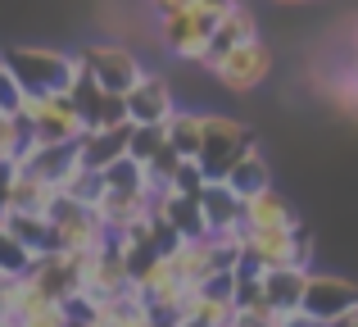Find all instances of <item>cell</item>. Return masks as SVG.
<instances>
[{
    "label": "cell",
    "mask_w": 358,
    "mask_h": 327,
    "mask_svg": "<svg viewBox=\"0 0 358 327\" xmlns=\"http://www.w3.org/2000/svg\"><path fill=\"white\" fill-rule=\"evenodd\" d=\"M0 64L23 91L36 96H73L82 78V64L73 50H50V46H9L0 50Z\"/></svg>",
    "instance_id": "1"
},
{
    "label": "cell",
    "mask_w": 358,
    "mask_h": 327,
    "mask_svg": "<svg viewBox=\"0 0 358 327\" xmlns=\"http://www.w3.org/2000/svg\"><path fill=\"white\" fill-rule=\"evenodd\" d=\"M14 114L23 118L27 141H36V146H73L87 132V118H82L73 96H36V91H23Z\"/></svg>",
    "instance_id": "2"
},
{
    "label": "cell",
    "mask_w": 358,
    "mask_h": 327,
    "mask_svg": "<svg viewBox=\"0 0 358 327\" xmlns=\"http://www.w3.org/2000/svg\"><path fill=\"white\" fill-rule=\"evenodd\" d=\"M45 218H50V228H55V250H64V255H91V250L109 246V228L100 223V214L91 209V204L64 195V191L50 200Z\"/></svg>",
    "instance_id": "3"
},
{
    "label": "cell",
    "mask_w": 358,
    "mask_h": 327,
    "mask_svg": "<svg viewBox=\"0 0 358 327\" xmlns=\"http://www.w3.org/2000/svg\"><path fill=\"white\" fill-rule=\"evenodd\" d=\"M213 27H218V14H213V9H204L200 0H191L186 9H177V14H164V18H159L164 50L173 55V60H186V64H200V60H204Z\"/></svg>",
    "instance_id": "4"
},
{
    "label": "cell",
    "mask_w": 358,
    "mask_h": 327,
    "mask_svg": "<svg viewBox=\"0 0 358 327\" xmlns=\"http://www.w3.org/2000/svg\"><path fill=\"white\" fill-rule=\"evenodd\" d=\"M78 64H82V73H87L96 87L114 91V96H127V91L136 87V78L145 73V64H141L127 46H114V41H91V46H82V50H78Z\"/></svg>",
    "instance_id": "5"
},
{
    "label": "cell",
    "mask_w": 358,
    "mask_h": 327,
    "mask_svg": "<svg viewBox=\"0 0 358 327\" xmlns=\"http://www.w3.org/2000/svg\"><path fill=\"white\" fill-rule=\"evenodd\" d=\"M204 73H213L227 91L245 96V91H259L263 82L272 78V50L254 36V41H241V46H231V50H222Z\"/></svg>",
    "instance_id": "6"
},
{
    "label": "cell",
    "mask_w": 358,
    "mask_h": 327,
    "mask_svg": "<svg viewBox=\"0 0 358 327\" xmlns=\"http://www.w3.org/2000/svg\"><path fill=\"white\" fill-rule=\"evenodd\" d=\"M245 146H254V132L241 123V118H227V114H204V141H200V168L204 177H222L231 164L241 160Z\"/></svg>",
    "instance_id": "7"
},
{
    "label": "cell",
    "mask_w": 358,
    "mask_h": 327,
    "mask_svg": "<svg viewBox=\"0 0 358 327\" xmlns=\"http://www.w3.org/2000/svg\"><path fill=\"white\" fill-rule=\"evenodd\" d=\"M358 300V286L350 277H336V273H313L308 268L304 277V295H299V314H304L308 323H336L345 309Z\"/></svg>",
    "instance_id": "8"
},
{
    "label": "cell",
    "mask_w": 358,
    "mask_h": 327,
    "mask_svg": "<svg viewBox=\"0 0 358 327\" xmlns=\"http://www.w3.org/2000/svg\"><path fill=\"white\" fill-rule=\"evenodd\" d=\"M122 105H127V123L131 127H159L173 118V82L159 78V73H141L136 87L122 96Z\"/></svg>",
    "instance_id": "9"
},
{
    "label": "cell",
    "mask_w": 358,
    "mask_h": 327,
    "mask_svg": "<svg viewBox=\"0 0 358 327\" xmlns=\"http://www.w3.org/2000/svg\"><path fill=\"white\" fill-rule=\"evenodd\" d=\"M164 255H168V264H173V273H177L182 286H209V277L222 273L209 237H177Z\"/></svg>",
    "instance_id": "10"
},
{
    "label": "cell",
    "mask_w": 358,
    "mask_h": 327,
    "mask_svg": "<svg viewBox=\"0 0 358 327\" xmlns=\"http://www.w3.org/2000/svg\"><path fill=\"white\" fill-rule=\"evenodd\" d=\"M78 164H82L78 160V141H73V146H36V141H27L23 155L14 160V168H27V173L45 177L55 191L69 186V177L78 173Z\"/></svg>",
    "instance_id": "11"
},
{
    "label": "cell",
    "mask_w": 358,
    "mask_h": 327,
    "mask_svg": "<svg viewBox=\"0 0 358 327\" xmlns=\"http://www.w3.org/2000/svg\"><path fill=\"white\" fill-rule=\"evenodd\" d=\"M127 141H131V123H118V127H87L78 137V160L82 168H100L105 173L109 164H118L127 155Z\"/></svg>",
    "instance_id": "12"
},
{
    "label": "cell",
    "mask_w": 358,
    "mask_h": 327,
    "mask_svg": "<svg viewBox=\"0 0 358 327\" xmlns=\"http://www.w3.org/2000/svg\"><path fill=\"white\" fill-rule=\"evenodd\" d=\"M241 218L245 228H299V214L290 209V200L277 191V186H259L254 195L241 200Z\"/></svg>",
    "instance_id": "13"
},
{
    "label": "cell",
    "mask_w": 358,
    "mask_h": 327,
    "mask_svg": "<svg viewBox=\"0 0 358 327\" xmlns=\"http://www.w3.org/2000/svg\"><path fill=\"white\" fill-rule=\"evenodd\" d=\"M73 100H78L87 127H118V123H127V105H122V96H114V91H105V87H96L87 73H82L78 87H73Z\"/></svg>",
    "instance_id": "14"
},
{
    "label": "cell",
    "mask_w": 358,
    "mask_h": 327,
    "mask_svg": "<svg viewBox=\"0 0 358 327\" xmlns=\"http://www.w3.org/2000/svg\"><path fill=\"white\" fill-rule=\"evenodd\" d=\"M259 36V18H254V9L250 5H231L227 14L218 18V27H213V36H209V50H204V60H200V69H209L213 60H218L222 50H231V46H241V41H254Z\"/></svg>",
    "instance_id": "15"
},
{
    "label": "cell",
    "mask_w": 358,
    "mask_h": 327,
    "mask_svg": "<svg viewBox=\"0 0 358 327\" xmlns=\"http://www.w3.org/2000/svg\"><path fill=\"white\" fill-rule=\"evenodd\" d=\"M0 228H5L32 259H36V255H50V250H55V228H50V218H45V214L5 209V214H0Z\"/></svg>",
    "instance_id": "16"
},
{
    "label": "cell",
    "mask_w": 358,
    "mask_h": 327,
    "mask_svg": "<svg viewBox=\"0 0 358 327\" xmlns=\"http://www.w3.org/2000/svg\"><path fill=\"white\" fill-rule=\"evenodd\" d=\"M55 186L45 177L27 173V168H9V182H5V209H23V214H45L55 200Z\"/></svg>",
    "instance_id": "17"
},
{
    "label": "cell",
    "mask_w": 358,
    "mask_h": 327,
    "mask_svg": "<svg viewBox=\"0 0 358 327\" xmlns=\"http://www.w3.org/2000/svg\"><path fill=\"white\" fill-rule=\"evenodd\" d=\"M308 268H268L263 273V305L277 314H299V295H304Z\"/></svg>",
    "instance_id": "18"
},
{
    "label": "cell",
    "mask_w": 358,
    "mask_h": 327,
    "mask_svg": "<svg viewBox=\"0 0 358 327\" xmlns=\"http://www.w3.org/2000/svg\"><path fill=\"white\" fill-rule=\"evenodd\" d=\"M222 186H227L231 195H236V200H245V195H254L259 191V186H268L272 182V168H268V160H263V151L259 146H245L241 151V160L227 168V173L218 177Z\"/></svg>",
    "instance_id": "19"
},
{
    "label": "cell",
    "mask_w": 358,
    "mask_h": 327,
    "mask_svg": "<svg viewBox=\"0 0 358 327\" xmlns=\"http://www.w3.org/2000/svg\"><path fill=\"white\" fill-rule=\"evenodd\" d=\"M164 137H168V151H173V155L195 160V155H200V141H204V114L173 109V118L164 123Z\"/></svg>",
    "instance_id": "20"
},
{
    "label": "cell",
    "mask_w": 358,
    "mask_h": 327,
    "mask_svg": "<svg viewBox=\"0 0 358 327\" xmlns=\"http://www.w3.org/2000/svg\"><path fill=\"white\" fill-rule=\"evenodd\" d=\"M200 209H204V223H209V232L245 223V218H241V200L218 182V177H209V182H204V191H200Z\"/></svg>",
    "instance_id": "21"
},
{
    "label": "cell",
    "mask_w": 358,
    "mask_h": 327,
    "mask_svg": "<svg viewBox=\"0 0 358 327\" xmlns=\"http://www.w3.org/2000/svg\"><path fill=\"white\" fill-rule=\"evenodd\" d=\"M27 146V127L14 109H0V168H14V160Z\"/></svg>",
    "instance_id": "22"
},
{
    "label": "cell",
    "mask_w": 358,
    "mask_h": 327,
    "mask_svg": "<svg viewBox=\"0 0 358 327\" xmlns=\"http://www.w3.org/2000/svg\"><path fill=\"white\" fill-rule=\"evenodd\" d=\"M168 151V137H164V123L159 127H131V141H127V155L136 160L141 168H145L155 155H164Z\"/></svg>",
    "instance_id": "23"
},
{
    "label": "cell",
    "mask_w": 358,
    "mask_h": 327,
    "mask_svg": "<svg viewBox=\"0 0 358 327\" xmlns=\"http://www.w3.org/2000/svg\"><path fill=\"white\" fill-rule=\"evenodd\" d=\"M204 168H200V160H177V168H173V177H168V186H173L177 195H200L204 191Z\"/></svg>",
    "instance_id": "24"
},
{
    "label": "cell",
    "mask_w": 358,
    "mask_h": 327,
    "mask_svg": "<svg viewBox=\"0 0 358 327\" xmlns=\"http://www.w3.org/2000/svg\"><path fill=\"white\" fill-rule=\"evenodd\" d=\"M227 327H286V314L268 309V305H241V309H231Z\"/></svg>",
    "instance_id": "25"
},
{
    "label": "cell",
    "mask_w": 358,
    "mask_h": 327,
    "mask_svg": "<svg viewBox=\"0 0 358 327\" xmlns=\"http://www.w3.org/2000/svg\"><path fill=\"white\" fill-rule=\"evenodd\" d=\"M18 327H73V319H69V309H64L59 300H50V305H41L36 314H27Z\"/></svg>",
    "instance_id": "26"
},
{
    "label": "cell",
    "mask_w": 358,
    "mask_h": 327,
    "mask_svg": "<svg viewBox=\"0 0 358 327\" xmlns=\"http://www.w3.org/2000/svg\"><path fill=\"white\" fill-rule=\"evenodd\" d=\"M186 5H191V0H150V9H155L159 18H164V14H177V9H186Z\"/></svg>",
    "instance_id": "27"
},
{
    "label": "cell",
    "mask_w": 358,
    "mask_h": 327,
    "mask_svg": "<svg viewBox=\"0 0 358 327\" xmlns=\"http://www.w3.org/2000/svg\"><path fill=\"white\" fill-rule=\"evenodd\" d=\"M327 327H358V300H354V305H350V309H345L336 323H327Z\"/></svg>",
    "instance_id": "28"
},
{
    "label": "cell",
    "mask_w": 358,
    "mask_h": 327,
    "mask_svg": "<svg viewBox=\"0 0 358 327\" xmlns=\"http://www.w3.org/2000/svg\"><path fill=\"white\" fill-rule=\"evenodd\" d=\"M5 291H9V277L0 273V309H5Z\"/></svg>",
    "instance_id": "29"
},
{
    "label": "cell",
    "mask_w": 358,
    "mask_h": 327,
    "mask_svg": "<svg viewBox=\"0 0 358 327\" xmlns=\"http://www.w3.org/2000/svg\"><path fill=\"white\" fill-rule=\"evenodd\" d=\"M272 5H308V0H272Z\"/></svg>",
    "instance_id": "30"
}]
</instances>
